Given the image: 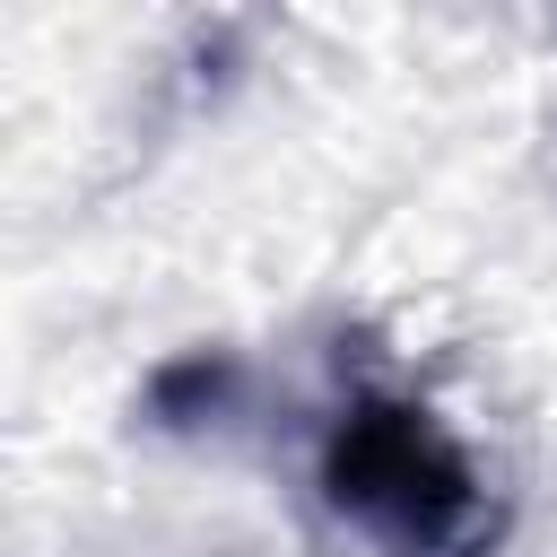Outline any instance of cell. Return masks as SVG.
<instances>
[{
	"label": "cell",
	"mask_w": 557,
	"mask_h": 557,
	"mask_svg": "<svg viewBox=\"0 0 557 557\" xmlns=\"http://www.w3.org/2000/svg\"><path fill=\"white\" fill-rule=\"evenodd\" d=\"M322 505L383 557H479L496 540V496L435 400L400 383H357L313 435Z\"/></svg>",
	"instance_id": "6da1fadb"
},
{
	"label": "cell",
	"mask_w": 557,
	"mask_h": 557,
	"mask_svg": "<svg viewBox=\"0 0 557 557\" xmlns=\"http://www.w3.org/2000/svg\"><path fill=\"white\" fill-rule=\"evenodd\" d=\"M235 392H244L235 348H183V357H165V366L148 374V409H157V426L226 418V409H235Z\"/></svg>",
	"instance_id": "7a4b0ae2"
}]
</instances>
